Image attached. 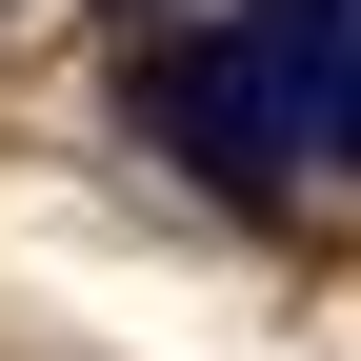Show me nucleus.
Instances as JSON below:
<instances>
[{"label": "nucleus", "instance_id": "obj_1", "mask_svg": "<svg viewBox=\"0 0 361 361\" xmlns=\"http://www.w3.org/2000/svg\"><path fill=\"white\" fill-rule=\"evenodd\" d=\"M121 101H141V141L201 180V201H281V161H301V101H281V61H261V20H161L141 61H121Z\"/></svg>", "mask_w": 361, "mask_h": 361}, {"label": "nucleus", "instance_id": "obj_2", "mask_svg": "<svg viewBox=\"0 0 361 361\" xmlns=\"http://www.w3.org/2000/svg\"><path fill=\"white\" fill-rule=\"evenodd\" d=\"M101 20H141V40H161V20H180V0H101Z\"/></svg>", "mask_w": 361, "mask_h": 361}]
</instances>
